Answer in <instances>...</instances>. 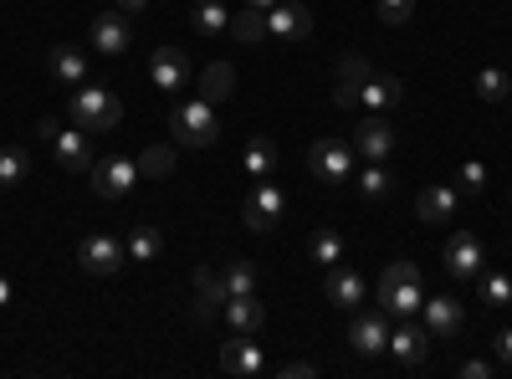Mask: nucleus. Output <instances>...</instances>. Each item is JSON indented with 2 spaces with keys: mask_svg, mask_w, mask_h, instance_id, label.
Wrapping results in <instances>:
<instances>
[{
  "mask_svg": "<svg viewBox=\"0 0 512 379\" xmlns=\"http://www.w3.org/2000/svg\"><path fill=\"white\" fill-rule=\"evenodd\" d=\"M47 67H52V77L62 82V88H82V77H88V57H82L77 47H52V57H47Z\"/></svg>",
  "mask_w": 512,
  "mask_h": 379,
  "instance_id": "obj_23",
  "label": "nucleus"
},
{
  "mask_svg": "<svg viewBox=\"0 0 512 379\" xmlns=\"http://www.w3.org/2000/svg\"><path fill=\"white\" fill-rule=\"evenodd\" d=\"M277 374H282V379H313L318 364H308V359H287V364H277Z\"/></svg>",
  "mask_w": 512,
  "mask_h": 379,
  "instance_id": "obj_39",
  "label": "nucleus"
},
{
  "mask_svg": "<svg viewBox=\"0 0 512 379\" xmlns=\"http://www.w3.org/2000/svg\"><path fill=\"white\" fill-rule=\"evenodd\" d=\"M323 292H328V303H333V308H344V313L364 308V298H369V287H364V277H359L354 267H328Z\"/></svg>",
  "mask_w": 512,
  "mask_h": 379,
  "instance_id": "obj_14",
  "label": "nucleus"
},
{
  "mask_svg": "<svg viewBox=\"0 0 512 379\" xmlns=\"http://www.w3.org/2000/svg\"><path fill=\"white\" fill-rule=\"evenodd\" d=\"M67 118L77 123V129H88V134H108V129H118L123 103L108 88H77L67 98Z\"/></svg>",
  "mask_w": 512,
  "mask_h": 379,
  "instance_id": "obj_4",
  "label": "nucleus"
},
{
  "mask_svg": "<svg viewBox=\"0 0 512 379\" xmlns=\"http://www.w3.org/2000/svg\"><path fill=\"white\" fill-rule=\"evenodd\" d=\"M349 344L359 349V354H384L390 349V313L384 308H369V313H359L354 308V323H349Z\"/></svg>",
  "mask_w": 512,
  "mask_h": 379,
  "instance_id": "obj_9",
  "label": "nucleus"
},
{
  "mask_svg": "<svg viewBox=\"0 0 512 379\" xmlns=\"http://www.w3.org/2000/svg\"><path fill=\"white\" fill-rule=\"evenodd\" d=\"M354 154H364L369 164H384L390 159V149H395V129L384 123L379 113H369V118H359V129H354Z\"/></svg>",
  "mask_w": 512,
  "mask_h": 379,
  "instance_id": "obj_12",
  "label": "nucleus"
},
{
  "mask_svg": "<svg viewBox=\"0 0 512 379\" xmlns=\"http://www.w3.org/2000/svg\"><path fill=\"white\" fill-rule=\"evenodd\" d=\"M359 103H364L369 113H384V108H400V103H405V88H400V77H384V72H369V82H364V93H359Z\"/></svg>",
  "mask_w": 512,
  "mask_h": 379,
  "instance_id": "obj_22",
  "label": "nucleus"
},
{
  "mask_svg": "<svg viewBox=\"0 0 512 379\" xmlns=\"http://www.w3.org/2000/svg\"><path fill=\"white\" fill-rule=\"evenodd\" d=\"M149 6H154V0H118L113 11H123V16H149Z\"/></svg>",
  "mask_w": 512,
  "mask_h": 379,
  "instance_id": "obj_42",
  "label": "nucleus"
},
{
  "mask_svg": "<svg viewBox=\"0 0 512 379\" xmlns=\"http://www.w3.org/2000/svg\"><path fill=\"white\" fill-rule=\"evenodd\" d=\"M123 251H128V262H154L159 251H164V231L144 221V226H134V231H128Z\"/></svg>",
  "mask_w": 512,
  "mask_h": 379,
  "instance_id": "obj_27",
  "label": "nucleus"
},
{
  "mask_svg": "<svg viewBox=\"0 0 512 379\" xmlns=\"http://www.w3.org/2000/svg\"><path fill=\"white\" fill-rule=\"evenodd\" d=\"M492 349H497V359L512 369V328H502V333H497V339H492Z\"/></svg>",
  "mask_w": 512,
  "mask_h": 379,
  "instance_id": "obj_41",
  "label": "nucleus"
},
{
  "mask_svg": "<svg viewBox=\"0 0 512 379\" xmlns=\"http://www.w3.org/2000/svg\"><path fill=\"white\" fill-rule=\"evenodd\" d=\"M149 77H154V88L159 93H180L185 82H190V57L180 47H159L149 57Z\"/></svg>",
  "mask_w": 512,
  "mask_h": 379,
  "instance_id": "obj_15",
  "label": "nucleus"
},
{
  "mask_svg": "<svg viewBox=\"0 0 512 379\" xmlns=\"http://www.w3.org/2000/svg\"><path fill=\"white\" fill-rule=\"evenodd\" d=\"M139 180H144V175H139V159H128V154L93 159V170H88V185H93V195H98V200H123Z\"/></svg>",
  "mask_w": 512,
  "mask_h": 379,
  "instance_id": "obj_5",
  "label": "nucleus"
},
{
  "mask_svg": "<svg viewBox=\"0 0 512 379\" xmlns=\"http://www.w3.org/2000/svg\"><path fill=\"white\" fill-rule=\"evenodd\" d=\"M169 170H175V149H169V144H149V149L139 154V175H144V180H164Z\"/></svg>",
  "mask_w": 512,
  "mask_h": 379,
  "instance_id": "obj_32",
  "label": "nucleus"
},
{
  "mask_svg": "<svg viewBox=\"0 0 512 379\" xmlns=\"http://www.w3.org/2000/svg\"><path fill=\"white\" fill-rule=\"evenodd\" d=\"M425 323L420 318H400L395 328H390V354H395V364L400 369H415V364H425Z\"/></svg>",
  "mask_w": 512,
  "mask_h": 379,
  "instance_id": "obj_13",
  "label": "nucleus"
},
{
  "mask_svg": "<svg viewBox=\"0 0 512 379\" xmlns=\"http://www.w3.org/2000/svg\"><path fill=\"white\" fill-rule=\"evenodd\" d=\"M308 31H313V11L303 6V0L267 11V36H277V41H303Z\"/></svg>",
  "mask_w": 512,
  "mask_h": 379,
  "instance_id": "obj_19",
  "label": "nucleus"
},
{
  "mask_svg": "<svg viewBox=\"0 0 512 379\" xmlns=\"http://www.w3.org/2000/svg\"><path fill=\"white\" fill-rule=\"evenodd\" d=\"M6 303H11V277L0 272V308H6Z\"/></svg>",
  "mask_w": 512,
  "mask_h": 379,
  "instance_id": "obj_43",
  "label": "nucleus"
},
{
  "mask_svg": "<svg viewBox=\"0 0 512 379\" xmlns=\"http://www.w3.org/2000/svg\"><path fill=\"white\" fill-rule=\"evenodd\" d=\"M415 16V0H379V21L384 26H405Z\"/></svg>",
  "mask_w": 512,
  "mask_h": 379,
  "instance_id": "obj_37",
  "label": "nucleus"
},
{
  "mask_svg": "<svg viewBox=\"0 0 512 379\" xmlns=\"http://www.w3.org/2000/svg\"><path fill=\"white\" fill-rule=\"evenodd\" d=\"M77 262H82V272H93V277H113L123 262H128V251H123V241H113V236H88L77 246Z\"/></svg>",
  "mask_w": 512,
  "mask_h": 379,
  "instance_id": "obj_10",
  "label": "nucleus"
},
{
  "mask_svg": "<svg viewBox=\"0 0 512 379\" xmlns=\"http://www.w3.org/2000/svg\"><path fill=\"white\" fill-rule=\"evenodd\" d=\"M477 282H482V303H492V308H507V303H512V277H502V272H482Z\"/></svg>",
  "mask_w": 512,
  "mask_h": 379,
  "instance_id": "obj_36",
  "label": "nucleus"
},
{
  "mask_svg": "<svg viewBox=\"0 0 512 379\" xmlns=\"http://www.w3.org/2000/svg\"><path fill=\"white\" fill-rule=\"evenodd\" d=\"M420 303H425V282L415 262H390L379 272V308L390 318H420Z\"/></svg>",
  "mask_w": 512,
  "mask_h": 379,
  "instance_id": "obj_1",
  "label": "nucleus"
},
{
  "mask_svg": "<svg viewBox=\"0 0 512 379\" xmlns=\"http://www.w3.org/2000/svg\"><path fill=\"white\" fill-rule=\"evenodd\" d=\"M282 216H287V195H282V185L256 180V185L246 190V200H241V221H246L251 231H277Z\"/></svg>",
  "mask_w": 512,
  "mask_h": 379,
  "instance_id": "obj_6",
  "label": "nucleus"
},
{
  "mask_svg": "<svg viewBox=\"0 0 512 379\" xmlns=\"http://www.w3.org/2000/svg\"><path fill=\"white\" fill-rule=\"evenodd\" d=\"M221 282H226V298H246V292H256V267L236 257V262H226Z\"/></svg>",
  "mask_w": 512,
  "mask_h": 379,
  "instance_id": "obj_33",
  "label": "nucleus"
},
{
  "mask_svg": "<svg viewBox=\"0 0 512 379\" xmlns=\"http://www.w3.org/2000/svg\"><path fill=\"white\" fill-rule=\"evenodd\" d=\"M507 88H512V77H507L502 67H482V72H477V98H482V103H502Z\"/></svg>",
  "mask_w": 512,
  "mask_h": 379,
  "instance_id": "obj_34",
  "label": "nucleus"
},
{
  "mask_svg": "<svg viewBox=\"0 0 512 379\" xmlns=\"http://www.w3.org/2000/svg\"><path fill=\"white\" fill-rule=\"evenodd\" d=\"M420 323L431 339H456L461 333V303L456 298H431V303H420Z\"/></svg>",
  "mask_w": 512,
  "mask_h": 379,
  "instance_id": "obj_20",
  "label": "nucleus"
},
{
  "mask_svg": "<svg viewBox=\"0 0 512 379\" xmlns=\"http://www.w3.org/2000/svg\"><path fill=\"white\" fill-rule=\"evenodd\" d=\"M246 6H256V11H272V6H277V0H246Z\"/></svg>",
  "mask_w": 512,
  "mask_h": 379,
  "instance_id": "obj_44",
  "label": "nucleus"
},
{
  "mask_svg": "<svg viewBox=\"0 0 512 379\" xmlns=\"http://www.w3.org/2000/svg\"><path fill=\"white\" fill-rule=\"evenodd\" d=\"M390 190H395V180H390V170H384V164H369V170L359 175V195H364V200H384Z\"/></svg>",
  "mask_w": 512,
  "mask_h": 379,
  "instance_id": "obj_35",
  "label": "nucleus"
},
{
  "mask_svg": "<svg viewBox=\"0 0 512 379\" xmlns=\"http://www.w3.org/2000/svg\"><path fill=\"white\" fill-rule=\"evenodd\" d=\"M226 323H231V333H256L267 323V308L256 303V292H246V298H226Z\"/></svg>",
  "mask_w": 512,
  "mask_h": 379,
  "instance_id": "obj_24",
  "label": "nucleus"
},
{
  "mask_svg": "<svg viewBox=\"0 0 512 379\" xmlns=\"http://www.w3.org/2000/svg\"><path fill=\"white\" fill-rule=\"evenodd\" d=\"M369 72H374L369 57L344 52V62H338V82H333V103H338V108H359V93H364Z\"/></svg>",
  "mask_w": 512,
  "mask_h": 379,
  "instance_id": "obj_16",
  "label": "nucleus"
},
{
  "mask_svg": "<svg viewBox=\"0 0 512 379\" xmlns=\"http://www.w3.org/2000/svg\"><path fill=\"white\" fill-rule=\"evenodd\" d=\"M231 36H236V41H246V47H251V41H267V11L246 6L241 16H231Z\"/></svg>",
  "mask_w": 512,
  "mask_h": 379,
  "instance_id": "obj_31",
  "label": "nucleus"
},
{
  "mask_svg": "<svg viewBox=\"0 0 512 379\" xmlns=\"http://www.w3.org/2000/svg\"><path fill=\"white\" fill-rule=\"evenodd\" d=\"M221 308H226V282H221V272L195 267V323H210Z\"/></svg>",
  "mask_w": 512,
  "mask_h": 379,
  "instance_id": "obj_21",
  "label": "nucleus"
},
{
  "mask_svg": "<svg viewBox=\"0 0 512 379\" xmlns=\"http://www.w3.org/2000/svg\"><path fill=\"white\" fill-rule=\"evenodd\" d=\"M26 175H31V154L21 144H6V149H0V190L21 185Z\"/></svg>",
  "mask_w": 512,
  "mask_h": 379,
  "instance_id": "obj_30",
  "label": "nucleus"
},
{
  "mask_svg": "<svg viewBox=\"0 0 512 379\" xmlns=\"http://www.w3.org/2000/svg\"><path fill=\"white\" fill-rule=\"evenodd\" d=\"M308 251H313L318 267H338V262H344V236H338L333 226H318L313 241H308Z\"/></svg>",
  "mask_w": 512,
  "mask_h": 379,
  "instance_id": "obj_29",
  "label": "nucleus"
},
{
  "mask_svg": "<svg viewBox=\"0 0 512 379\" xmlns=\"http://www.w3.org/2000/svg\"><path fill=\"white\" fill-rule=\"evenodd\" d=\"M221 369L246 379V374H262V344L251 339V333H231V339L221 344Z\"/></svg>",
  "mask_w": 512,
  "mask_h": 379,
  "instance_id": "obj_17",
  "label": "nucleus"
},
{
  "mask_svg": "<svg viewBox=\"0 0 512 379\" xmlns=\"http://www.w3.org/2000/svg\"><path fill=\"white\" fill-rule=\"evenodd\" d=\"M482 185H487V164H482V159H472V164H461V190H466V195H477Z\"/></svg>",
  "mask_w": 512,
  "mask_h": 379,
  "instance_id": "obj_38",
  "label": "nucleus"
},
{
  "mask_svg": "<svg viewBox=\"0 0 512 379\" xmlns=\"http://www.w3.org/2000/svg\"><path fill=\"white\" fill-rule=\"evenodd\" d=\"M128 47H134V26H128L123 11L93 16V52H98V57H123Z\"/></svg>",
  "mask_w": 512,
  "mask_h": 379,
  "instance_id": "obj_11",
  "label": "nucleus"
},
{
  "mask_svg": "<svg viewBox=\"0 0 512 379\" xmlns=\"http://www.w3.org/2000/svg\"><path fill=\"white\" fill-rule=\"evenodd\" d=\"M456 374H461V379H492V364H487V359H466Z\"/></svg>",
  "mask_w": 512,
  "mask_h": 379,
  "instance_id": "obj_40",
  "label": "nucleus"
},
{
  "mask_svg": "<svg viewBox=\"0 0 512 379\" xmlns=\"http://www.w3.org/2000/svg\"><path fill=\"white\" fill-rule=\"evenodd\" d=\"M456 210H461V195H456L451 185H425L420 200H415V216H420L425 226H446V221H456Z\"/></svg>",
  "mask_w": 512,
  "mask_h": 379,
  "instance_id": "obj_18",
  "label": "nucleus"
},
{
  "mask_svg": "<svg viewBox=\"0 0 512 379\" xmlns=\"http://www.w3.org/2000/svg\"><path fill=\"white\" fill-rule=\"evenodd\" d=\"M169 129H175V144H185V149H210V144L221 139L216 103H205V98H185L175 113H169Z\"/></svg>",
  "mask_w": 512,
  "mask_h": 379,
  "instance_id": "obj_2",
  "label": "nucleus"
},
{
  "mask_svg": "<svg viewBox=\"0 0 512 379\" xmlns=\"http://www.w3.org/2000/svg\"><path fill=\"white\" fill-rule=\"evenodd\" d=\"M36 129H41V139L52 144V154H57V164H62L67 175H88L93 170V134L88 129H77V123H72V129H62L57 118H41Z\"/></svg>",
  "mask_w": 512,
  "mask_h": 379,
  "instance_id": "obj_3",
  "label": "nucleus"
},
{
  "mask_svg": "<svg viewBox=\"0 0 512 379\" xmlns=\"http://www.w3.org/2000/svg\"><path fill=\"white\" fill-rule=\"evenodd\" d=\"M482 267H487V246H482L477 231H456V236H446V272H451V277L472 282V277H482Z\"/></svg>",
  "mask_w": 512,
  "mask_h": 379,
  "instance_id": "obj_7",
  "label": "nucleus"
},
{
  "mask_svg": "<svg viewBox=\"0 0 512 379\" xmlns=\"http://www.w3.org/2000/svg\"><path fill=\"white\" fill-rule=\"evenodd\" d=\"M241 164H246V175H251V180H272V170H277V144H272L267 134L246 139V149H241Z\"/></svg>",
  "mask_w": 512,
  "mask_h": 379,
  "instance_id": "obj_25",
  "label": "nucleus"
},
{
  "mask_svg": "<svg viewBox=\"0 0 512 379\" xmlns=\"http://www.w3.org/2000/svg\"><path fill=\"white\" fill-rule=\"evenodd\" d=\"M190 26L200 36H216V31H231V11L221 6V0H195V11H190Z\"/></svg>",
  "mask_w": 512,
  "mask_h": 379,
  "instance_id": "obj_28",
  "label": "nucleus"
},
{
  "mask_svg": "<svg viewBox=\"0 0 512 379\" xmlns=\"http://www.w3.org/2000/svg\"><path fill=\"white\" fill-rule=\"evenodd\" d=\"M236 93V67L231 62H210L205 72H200V98L205 103H221V98H231Z\"/></svg>",
  "mask_w": 512,
  "mask_h": 379,
  "instance_id": "obj_26",
  "label": "nucleus"
},
{
  "mask_svg": "<svg viewBox=\"0 0 512 379\" xmlns=\"http://www.w3.org/2000/svg\"><path fill=\"white\" fill-rule=\"evenodd\" d=\"M308 164H313L318 180L338 185V180L354 175V144H344V139H318V144L308 149Z\"/></svg>",
  "mask_w": 512,
  "mask_h": 379,
  "instance_id": "obj_8",
  "label": "nucleus"
}]
</instances>
